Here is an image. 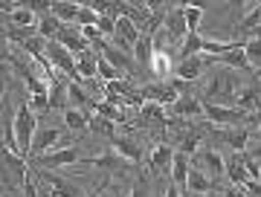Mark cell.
<instances>
[{"label": "cell", "instance_id": "4dcf8cb0", "mask_svg": "<svg viewBox=\"0 0 261 197\" xmlns=\"http://www.w3.org/2000/svg\"><path fill=\"white\" fill-rule=\"evenodd\" d=\"M87 128H90L93 133H99V136H108V139L116 136V122L105 119V116H99V113H93V119L87 122Z\"/></svg>", "mask_w": 261, "mask_h": 197}, {"label": "cell", "instance_id": "c3c4849f", "mask_svg": "<svg viewBox=\"0 0 261 197\" xmlns=\"http://www.w3.org/2000/svg\"><path fill=\"white\" fill-rule=\"evenodd\" d=\"M166 197H183V194H180V188L174 186V183H171V186L166 188Z\"/></svg>", "mask_w": 261, "mask_h": 197}, {"label": "cell", "instance_id": "3957f363", "mask_svg": "<svg viewBox=\"0 0 261 197\" xmlns=\"http://www.w3.org/2000/svg\"><path fill=\"white\" fill-rule=\"evenodd\" d=\"M235 87H238V78H235L229 70H218L212 75V81H209V90L203 93L200 102H209V104H221V99H229L235 93Z\"/></svg>", "mask_w": 261, "mask_h": 197}, {"label": "cell", "instance_id": "d4e9b609", "mask_svg": "<svg viewBox=\"0 0 261 197\" xmlns=\"http://www.w3.org/2000/svg\"><path fill=\"white\" fill-rule=\"evenodd\" d=\"M90 119H93V113H90V110L82 113V110H75V107H67V110H64V125L70 128V131H84Z\"/></svg>", "mask_w": 261, "mask_h": 197}, {"label": "cell", "instance_id": "603a6c76", "mask_svg": "<svg viewBox=\"0 0 261 197\" xmlns=\"http://www.w3.org/2000/svg\"><path fill=\"white\" fill-rule=\"evenodd\" d=\"M61 26H64V23L53 18V12H47V15L38 18V35L44 38V41H56V35L61 32Z\"/></svg>", "mask_w": 261, "mask_h": 197}, {"label": "cell", "instance_id": "d6986e66", "mask_svg": "<svg viewBox=\"0 0 261 197\" xmlns=\"http://www.w3.org/2000/svg\"><path fill=\"white\" fill-rule=\"evenodd\" d=\"M15 70L20 73V78H23V85H27V90L32 96H44V93H49V87H47V78H38L29 67H23L20 61H15Z\"/></svg>", "mask_w": 261, "mask_h": 197}, {"label": "cell", "instance_id": "f6af8a7d", "mask_svg": "<svg viewBox=\"0 0 261 197\" xmlns=\"http://www.w3.org/2000/svg\"><path fill=\"white\" fill-rule=\"evenodd\" d=\"M9 38H6V29H0V64H6L12 58V52H9V44H6Z\"/></svg>", "mask_w": 261, "mask_h": 197}, {"label": "cell", "instance_id": "e0dca14e", "mask_svg": "<svg viewBox=\"0 0 261 197\" xmlns=\"http://www.w3.org/2000/svg\"><path fill=\"white\" fill-rule=\"evenodd\" d=\"M183 9H186V3H180V6H174V9H168V15H166V29H168V35L174 38V44H177L183 35H189V32H186V18H183Z\"/></svg>", "mask_w": 261, "mask_h": 197}, {"label": "cell", "instance_id": "60d3db41", "mask_svg": "<svg viewBox=\"0 0 261 197\" xmlns=\"http://www.w3.org/2000/svg\"><path fill=\"white\" fill-rule=\"evenodd\" d=\"M75 23H79V26H96V23H99V15H96L93 9H90V6H82V9H79V15H75Z\"/></svg>", "mask_w": 261, "mask_h": 197}, {"label": "cell", "instance_id": "e575fe53", "mask_svg": "<svg viewBox=\"0 0 261 197\" xmlns=\"http://www.w3.org/2000/svg\"><path fill=\"white\" fill-rule=\"evenodd\" d=\"M183 18H186V32H197L200 20H203V6H189V3H186Z\"/></svg>", "mask_w": 261, "mask_h": 197}, {"label": "cell", "instance_id": "1f68e13d", "mask_svg": "<svg viewBox=\"0 0 261 197\" xmlns=\"http://www.w3.org/2000/svg\"><path fill=\"white\" fill-rule=\"evenodd\" d=\"M9 20H12V26H20V29H29L32 26V23H35L38 20V15L32 9H29L27 3H23V6H18V9L12 12L9 15Z\"/></svg>", "mask_w": 261, "mask_h": 197}, {"label": "cell", "instance_id": "f1b7e54d", "mask_svg": "<svg viewBox=\"0 0 261 197\" xmlns=\"http://www.w3.org/2000/svg\"><path fill=\"white\" fill-rule=\"evenodd\" d=\"M67 96H70V104H73V107H87V110H96V102L82 90V85H73V81H70V85H67Z\"/></svg>", "mask_w": 261, "mask_h": 197}, {"label": "cell", "instance_id": "30bf717a", "mask_svg": "<svg viewBox=\"0 0 261 197\" xmlns=\"http://www.w3.org/2000/svg\"><path fill=\"white\" fill-rule=\"evenodd\" d=\"M140 93L145 102H157L163 107H171V104L177 102V93H174V87L171 85H142Z\"/></svg>", "mask_w": 261, "mask_h": 197}, {"label": "cell", "instance_id": "b9f144b4", "mask_svg": "<svg viewBox=\"0 0 261 197\" xmlns=\"http://www.w3.org/2000/svg\"><path fill=\"white\" fill-rule=\"evenodd\" d=\"M29 107H32V113H49V93H44V96H32L29 99Z\"/></svg>", "mask_w": 261, "mask_h": 197}, {"label": "cell", "instance_id": "681fc988", "mask_svg": "<svg viewBox=\"0 0 261 197\" xmlns=\"http://www.w3.org/2000/svg\"><path fill=\"white\" fill-rule=\"evenodd\" d=\"M247 38H252V41H261V23L255 29H250V32H247Z\"/></svg>", "mask_w": 261, "mask_h": 197}, {"label": "cell", "instance_id": "4fadbf2b", "mask_svg": "<svg viewBox=\"0 0 261 197\" xmlns=\"http://www.w3.org/2000/svg\"><path fill=\"white\" fill-rule=\"evenodd\" d=\"M67 85H70V81H64L61 73H56L47 81V87H49V110H67Z\"/></svg>", "mask_w": 261, "mask_h": 197}, {"label": "cell", "instance_id": "7bdbcfd3", "mask_svg": "<svg viewBox=\"0 0 261 197\" xmlns=\"http://www.w3.org/2000/svg\"><path fill=\"white\" fill-rule=\"evenodd\" d=\"M244 168H247V177H250V180L261 183V165L252 160V157H247V154H244Z\"/></svg>", "mask_w": 261, "mask_h": 197}, {"label": "cell", "instance_id": "6da1fadb", "mask_svg": "<svg viewBox=\"0 0 261 197\" xmlns=\"http://www.w3.org/2000/svg\"><path fill=\"white\" fill-rule=\"evenodd\" d=\"M27 180H29V174H27L23 157L15 154V151H6L0 145V183L6 188H15V186H23Z\"/></svg>", "mask_w": 261, "mask_h": 197}, {"label": "cell", "instance_id": "ee69618b", "mask_svg": "<svg viewBox=\"0 0 261 197\" xmlns=\"http://www.w3.org/2000/svg\"><path fill=\"white\" fill-rule=\"evenodd\" d=\"M9 81H12V67L9 64H0V99L9 93Z\"/></svg>", "mask_w": 261, "mask_h": 197}, {"label": "cell", "instance_id": "ab89813d", "mask_svg": "<svg viewBox=\"0 0 261 197\" xmlns=\"http://www.w3.org/2000/svg\"><path fill=\"white\" fill-rule=\"evenodd\" d=\"M96 29H99L102 38H113V32H116V18H113V15H99Z\"/></svg>", "mask_w": 261, "mask_h": 197}, {"label": "cell", "instance_id": "cb8c5ba5", "mask_svg": "<svg viewBox=\"0 0 261 197\" xmlns=\"http://www.w3.org/2000/svg\"><path fill=\"white\" fill-rule=\"evenodd\" d=\"M134 58H137L140 64H148L151 67V58H154V35L142 32L140 41H137V47H134Z\"/></svg>", "mask_w": 261, "mask_h": 197}, {"label": "cell", "instance_id": "5bb4252c", "mask_svg": "<svg viewBox=\"0 0 261 197\" xmlns=\"http://www.w3.org/2000/svg\"><path fill=\"white\" fill-rule=\"evenodd\" d=\"M197 160H200V165H203V174L209 180H218V177H224V157H221V154H218V151H197L195 154Z\"/></svg>", "mask_w": 261, "mask_h": 197}, {"label": "cell", "instance_id": "7402d4cb", "mask_svg": "<svg viewBox=\"0 0 261 197\" xmlns=\"http://www.w3.org/2000/svg\"><path fill=\"white\" fill-rule=\"evenodd\" d=\"M212 180L206 177L200 168H189V180H186V188L189 191H195V194H206V191H212Z\"/></svg>", "mask_w": 261, "mask_h": 197}, {"label": "cell", "instance_id": "8fae6325", "mask_svg": "<svg viewBox=\"0 0 261 197\" xmlns=\"http://www.w3.org/2000/svg\"><path fill=\"white\" fill-rule=\"evenodd\" d=\"M56 41H58L64 49H70L73 55H79V52H87V49H90V41H84V35L79 32V29H73V26H61V32L56 35Z\"/></svg>", "mask_w": 261, "mask_h": 197}, {"label": "cell", "instance_id": "52a82bcc", "mask_svg": "<svg viewBox=\"0 0 261 197\" xmlns=\"http://www.w3.org/2000/svg\"><path fill=\"white\" fill-rule=\"evenodd\" d=\"M215 64L212 55H195V58H186V61H177L174 64V78H180V81H195V78H200V73H203V67Z\"/></svg>", "mask_w": 261, "mask_h": 197}, {"label": "cell", "instance_id": "74e56055", "mask_svg": "<svg viewBox=\"0 0 261 197\" xmlns=\"http://www.w3.org/2000/svg\"><path fill=\"white\" fill-rule=\"evenodd\" d=\"M151 67H154V73H157V75H168V70H171V58H168V52H163V49H154Z\"/></svg>", "mask_w": 261, "mask_h": 197}, {"label": "cell", "instance_id": "9a60e30c", "mask_svg": "<svg viewBox=\"0 0 261 197\" xmlns=\"http://www.w3.org/2000/svg\"><path fill=\"white\" fill-rule=\"evenodd\" d=\"M224 174H226V180L238 188L250 180L247 177V168H244V154H232L229 160H224Z\"/></svg>", "mask_w": 261, "mask_h": 197}, {"label": "cell", "instance_id": "ba28073f", "mask_svg": "<svg viewBox=\"0 0 261 197\" xmlns=\"http://www.w3.org/2000/svg\"><path fill=\"white\" fill-rule=\"evenodd\" d=\"M140 29L134 26L128 18H116V32H113V47L122 49V52H130V49L137 47V41H140Z\"/></svg>", "mask_w": 261, "mask_h": 197}, {"label": "cell", "instance_id": "7c38bea8", "mask_svg": "<svg viewBox=\"0 0 261 197\" xmlns=\"http://www.w3.org/2000/svg\"><path fill=\"white\" fill-rule=\"evenodd\" d=\"M96 47H99L102 58H105V61H108L111 67H116V70H125V73H130V75H134V67H130V55H128V52H122V49L111 47L108 41H99Z\"/></svg>", "mask_w": 261, "mask_h": 197}, {"label": "cell", "instance_id": "7a4b0ae2", "mask_svg": "<svg viewBox=\"0 0 261 197\" xmlns=\"http://www.w3.org/2000/svg\"><path fill=\"white\" fill-rule=\"evenodd\" d=\"M38 131V119L29 104H20V110L15 113V142H18L20 157L29 154V145H32V136Z\"/></svg>", "mask_w": 261, "mask_h": 197}, {"label": "cell", "instance_id": "f546056e", "mask_svg": "<svg viewBox=\"0 0 261 197\" xmlns=\"http://www.w3.org/2000/svg\"><path fill=\"white\" fill-rule=\"evenodd\" d=\"M200 47H203V38L197 35V32H189V35L183 38V44H180V58H177V61L195 58L197 52H200Z\"/></svg>", "mask_w": 261, "mask_h": 197}, {"label": "cell", "instance_id": "5b68a950", "mask_svg": "<svg viewBox=\"0 0 261 197\" xmlns=\"http://www.w3.org/2000/svg\"><path fill=\"white\" fill-rule=\"evenodd\" d=\"M79 162H87V157H82L75 148H61V151H53V154H44L32 160L35 168H61V165H79Z\"/></svg>", "mask_w": 261, "mask_h": 197}, {"label": "cell", "instance_id": "484cf974", "mask_svg": "<svg viewBox=\"0 0 261 197\" xmlns=\"http://www.w3.org/2000/svg\"><path fill=\"white\" fill-rule=\"evenodd\" d=\"M79 9H82V3H53L49 6V12H53V18L56 20H61V23H70V20H75V15H79Z\"/></svg>", "mask_w": 261, "mask_h": 197}, {"label": "cell", "instance_id": "836d02e7", "mask_svg": "<svg viewBox=\"0 0 261 197\" xmlns=\"http://www.w3.org/2000/svg\"><path fill=\"white\" fill-rule=\"evenodd\" d=\"M96 113H99V116H105V119H111V122H128V116L122 113V107L108 104V102H96Z\"/></svg>", "mask_w": 261, "mask_h": 197}, {"label": "cell", "instance_id": "7dc6e473", "mask_svg": "<svg viewBox=\"0 0 261 197\" xmlns=\"http://www.w3.org/2000/svg\"><path fill=\"white\" fill-rule=\"evenodd\" d=\"M224 197H247V194H244V188H238V186H226Z\"/></svg>", "mask_w": 261, "mask_h": 197}, {"label": "cell", "instance_id": "bcb514c9", "mask_svg": "<svg viewBox=\"0 0 261 197\" xmlns=\"http://www.w3.org/2000/svg\"><path fill=\"white\" fill-rule=\"evenodd\" d=\"M241 188H244V194L247 197H261V183H255V180H247Z\"/></svg>", "mask_w": 261, "mask_h": 197}, {"label": "cell", "instance_id": "d6a6232c", "mask_svg": "<svg viewBox=\"0 0 261 197\" xmlns=\"http://www.w3.org/2000/svg\"><path fill=\"white\" fill-rule=\"evenodd\" d=\"M224 136V142H229L238 154H244V148H247V142H250V133L244 131V128H238V131H224L221 133Z\"/></svg>", "mask_w": 261, "mask_h": 197}, {"label": "cell", "instance_id": "ffe728a7", "mask_svg": "<svg viewBox=\"0 0 261 197\" xmlns=\"http://www.w3.org/2000/svg\"><path fill=\"white\" fill-rule=\"evenodd\" d=\"M189 168H192V165H189V157L186 154H174V160H171V183H174V186L180 188V194H183V191H186V180H189Z\"/></svg>", "mask_w": 261, "mask_h": 197}, {"label": "cell", "instance_id": "d590c367", "mask_svg": "<svg viewBox=\"0 0 261 197\" xmlns=\"http://www.w3.org/2000/svg\"><path fill=\"white\" fill-rule=\"evenodd\" d=\"M200 136L203 133L197 131V128H192V131L183 136V142H180V154H186V157H195L197 154V142H200Z\"/></svg>", "mask_w": 261, "mask_h": 197}, {"label": "cell", "instance_id": "ac0fdd59", "mask_svg": "<svg viewBox=\"0 0 261 197\" xmlns=\"http://www.w3.org/2000/svg\"><path fill=\"white\" fill-rule=\"evenodd\" d=\"M168 110L174 113L177 119H183V116H197V113H203V102L186 93V96H177V102L171 104Z\"/></svg>", "mask_w": 261, "mask_h": 197}, {"label": "cell", "instance_id": "4316f807", "mask_svg": "<svg viewBox=\"0 0 261 197\" xmlns=\"http://www.w3.org/2000/svg\"><path fill=\"white\" fill-rule=\"evenodd\" d=\"M96 58L99 55H93L90 49L75 55V70H79V75H82V81H87V78H93L96 75Z\"/></svg>", "mask_w": 261, "mask_h": 197}, {"label": "cell", "instance_id": "8992f818", "mask_svg": "<svg viewBox=\"0 0 261 197\" xmlns=\"http://www.w3.org/2000/svg\"><path fill=\"white\" fill-rule=\"evenodd\" d=\"M38 180H44L49 188H53V197H84V191L75 186L70 177H61V174H53L47 168H35Z\"/></svg>", "mask_w": 261, "mask_h": 197}, {"label": "cell", "instance_id": "83f0119b", "mask_svg": "<svg viewBox=\"0 0 261 197\" xmlns=\"http://www.w3.org/2000/svg\"><path fill=\"white\" fill-rule=\"evenodd\" d=\"M171 160H174V151L168 148V145H157V148L151 151L148 165H151V168H157V171H163V168L171 165Z\"/></svg>", "mask_w": 261, "mask_h": 197}, {"label": "cell", "instance_id": "9c48e42d", "mask_svg": "<svg viewBox=\"0 0 261 197\" xmlns=\"http://www.w3.org/2000/svg\"><path fill=\"white\" fill-rule=\"evenodd\" d=\"M58 136H61V131L58 128H38L35 136H32V145H29V154H27V160H38V157H44V151L53 148L58 142Z\"/></svg>", "mask_w": 261, "mask_h": 197}, {"label": "cell", "instance_id": "2e32d148", "mask_svg": "<svg viewBox=\"0 0 261 197\" xmlns=\"http://www.w3.org/2000/svg\"><path fill=\"white\" fill-rule=\"evenodd\" d=\"M113 145V151L119 154V157H125V160L130 162H142V148L140 142H134L130 136H113V139H108Z\"/></svg>", "mask_w": 261, "mask_h": 197}, {"label": "cell", "instance_id": "44dd1931", "mask_svg": "<svg viewBox=\"0 0 261 197\" xmlns=\"http://www.w3.org/2000/svg\"><path fill=\"white\" fill-rule=\"evenodd\" d=\"M140 116H142V122H157L160 128H168V116H166V107L157 102H145L140 107Z\"/></svg>", "mask_w": 261, "mask_h": 197}, {"label": "cell", "instance_id": "f35d334b", "mask_svg": "<svg viewBox=\"0 0 261 197\" xmlns=\"http://www.w3.org/2000/svg\"><path fill=\"white\" fill-rule=\"evenodd\" d=\"M96 75H102L105 85H108V81H116V78H119V70H116V67H111L102 55H99V58H96Z\"/></svg>", "mask_w": 261, "mask_h": 197}, {"label": "cell", "instance_id": "8d00e7d4", "mask_svg": "<svg viewBox=\"0 0 261 197\" xmlns=\"http://www.w3.org/2000/svg\"><path fill=\"white\" fill-rule=\"evenodd\" d=\"M244 55H247V64L255 67L261 73V41H247V47H244Z\"/></svg>", "mask_w": 261, "mask_h": 197}, {"label": "cell", "instance_id": "277c9868", "mask_svg": "<svg viewBox=\"0 0 261 197\" xmlns=\"http://www.w3.org/2000/svg\"><path fill=\"white\" fill-rule=\"evenodd\" d=\"M203 113H206V119L215 125H247L250 122V113L241 110V107H224V104L203 102Z\"/></svg>", "mask_w": 261, "mask_h": 197}, {"label": "cell", "instance_id": "f907efd6", "mask_svg": "<svg viewBox=\"0 0 261 197\" xmlns=\"http://www.w3.org/2000/svg\"><path fill=\"white\" fill-rule=\"evenodd\" d=\"M250 122H255L261 128V113H250Z\"/></svg>", "mask_w": 261, "mask_h": 197}]
</instances>
